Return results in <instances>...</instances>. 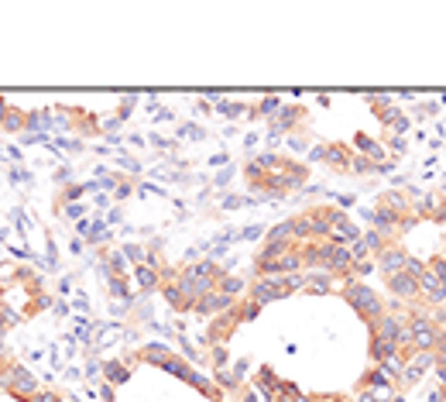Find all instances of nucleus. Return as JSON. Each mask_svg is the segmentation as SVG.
Returning <instances> with one entry per match:
<instances>
[{"instance_id":"obj_1","label":"nucleus","mask_w":446,"mask_h":402,"mask_svg":"<svg viewBox=\"0 0 446 402\" xmlns=\"http://www.w3.org/2000/svg\"><path fill=\"white\" fill-rule=\"evenodd\" d=\"M340 296L354 306V313L364 320V327H374V323L381 320L385 313H388V303L381 299V296L374 293L371 286H364L361 279H350V282H340Z\"/></svg>"},{"instance_id":"obj_2","label":"nucleus","mask_w":446,"mask_h":402,"mask_svg":"<svg viewBox=\"0 0 446 402\" xmlns=\"http://www.w3.org/2000/svg\"><path fill=\"white\" fill-rule=\"evenodd\" d=\"M0 392H7L11 399H18V402H31L42 392V382L18 358H7V365L0 368Z\"/></svg>"},{"instance_id":"obj_3","label":"nucleus","mask_w":446,"mask_h":402,"mask_svg":"<svg viewBox=\"0 0 446 402\" xmlns=\"http://www.w3.org/2000/svg\"><path fill=\"white\" fill-rule=\"evenodd\" d=\"M306 121H309V110L302 107V104H285V107L278 110V117H271V121H268V138H271V141L289 138V134L302 131V128H306Z\"/></svg>"},{"instance_id":"obj_4","label":"nucleus","mask_w":446,"mask_h":402,"mask_svg":"<svg viewBox=\"0 0 446 402\" xmlns=\"http://www.w3.org/2000/svg\"><path fill=\"white\" fill-rule=\"evenodd\" d=\"M409 258H412V251L405 248L402 241H395L388 251H381L374 262H378V275L381 279H388V275H398V272H405V265H409Z\"/></svg>"},{"instance_id":"obj_5","label":"nucleus","mask_w":446,"mask_h":402,"mask_svg":"<svg viewBox=\"0 0 446 402\" xmlns=\"http://www.w3.org/2000/svg\"><path fill=\"white\" fill-rule=\"evenodd\" d=\"M237 306V299H230V296H223L220 289H213V293L206 296H199V303H196V317L199 320H213V317H220V313H230Z\"/></svg>"},{"instance_id":"obj_6","label":"nucleus","mask_w":446,"mask_h":402,"mask_svg":"<svg viewBox=\"0 0 446 402\" xmlns=\"http://www.w3.org/2000/svg\"><path fill=\"white\" fill-rule=\"evenodd\" d=\"M350 162H354V148L340 145V141H323V165H330L333 172L350 176Z\"/></svg>"},{"instance_id":"obj_7","label":"nucleus","mask_w":446,"mask_h":402,"mask_svg":"<svg viewBox=\"0 0 446 402\" xmlns=\"http://www.w3.org/2000/svg\"><path fill=\"white\" fill-rule=\"evenodd\" d=\"M340 289V282H337V275H330V272H323V268H313V272H306V293L309 296H330Z\"/></svg>"},{"instance_id":"obj_8","label":"nucleus","mask_w":446,"mask_h":402,"mask_svg":"<svg viewBox=\"0 0 446 402\" xmlns=\"http://www.w3.org/2000/svg\"><path fill=\"white\" fill-rule=\"evenodd\" d=\"M278 385H282V378L275 375V368H271V365H261V368L251 375V389H254L258 396H264L268 402H271V396L278 392Z\"/></svg>"},{"instance_id":"obj_9","label":"nucleus","mask_w":446,"mask_h":402,"mask_svg":"<svg viewBox=\"0 0 446 402\" xmlns=\"http://www.w3.org/2000/svg\"><path fill=\"white\" fill-rule=\"evenodd\" d=\"M131 282L137 293L151 296V293H161V279H158V268L151 265H134L131 268Z\"/></svg>"},{"instance_id":"obj_10","label":"nucleus","mask_w":446,"mask_h":402,"mask_svg":"<svg viewBox=\"0 0 446 402\" xmlns=\"http://www.w3.org/2000/svg\"><path fill=\"white\" fill-rule=\"evenodd\" d=\"M179 351H175V344H161V341H151V344H141L137 348V358L144 361V365H155V368H161L168 358H175Z\"/></svg>"},{"instance_id":"obj_11","label":"nucleus","mask_w":446,"mask_h":402,"mask_svg":"<svg viewBox=\"0 0 446 402\" xmlns=\"http://www.w3.org/2000/svg\"><path fill=\"white\" fill-rule=\"evenodd\" d=\"M282 179H285V189H289V193L306 189V183H309V165H306V162L289 159L285 162V169H282Z\"/></svg>"},{"instance_id":"obj_12","label":"nucleus","mask_w":446,"mask_h":402,"mask_svg":"<svg viewBox=\"0 0 446 402\" xmlns=\"http://www.w3.org/2000/svg\"><path fill=\"white\" fill-rule=\"evenodd\" d=\"M131 365L124 361V358H110V361H104V382L106 385H124V382H131Z\"/></svg>"},{"instance_id":"obj_13","label":"nucleus","mask_w":446,"mask_h":402,"mask_svg":"<svg viewBox=\"0 0 446 402\" xmlns=\"http://www.w3.org/2000/svg\"><path fill=\"white\" fill-rule=\"evenodd\" d=\"M216 289L223 296H230V299H244L247 289H251V282H247L244 275H234V272H230V275H223V279L216 282Z\"/></svg>"},{"instance_id":"obj_14","label":"nucleus","mask_w":446,"mask_h":402,"mask_svg":"<svg viewBox=\"0 0 446 402\" xmlns=\"http://www.w3.org/2000/svg\"><path fill=\"white\" fill-rule=\"evenodd\" d=\"M27 131V110L21 107H7V117H4V128H0V134H21Z\"/></svg>"},{"instance_id":"obj_15","label":"nucleus","mask_w":446,"mask_h":402,"mask_svg":"<svg viewBox=\"0 0 446 402\" xmlns=\"http://www.w3.org/2000/svg\"><path fill=\"white\" fill-rule=\"evenodd\" d=\"M285 107L282 104V97H264V100H258V107H251V121H271V117H278V110Z\"/></svg>"},{"instance_id":"obj_16","label":"nucleus","mask_w":446,"mask_h":402,"mask_svg":"<svg viewBox=\"0 0 446 402\" xmlns=\"http://www.w3.org/2000/svg\"><path fill=\"white\" fill-rule=\"evenodd\" d=\"M161 296H165V303L175 310V313H192V303L182 296V289L172 282V286H161Z\"/></svg>"},{"instance_id":"obj_17","label":"nucleus","mask_w":446,"mask_h":402,"mask_svg":"<svg viewBox=\"0 0 446 402\" xmlns=\"http://www.w3.org/2000/svg\"><path fill=\"white\" fill-rule=\"evenodd\" d=\"M261 303H254L251 296H244V299H237V306H234V313H237V320L240 323H254L258 317H261Z\"/></svg>"},{"instance_id":"obj_18","label":"nucleus","mask_w":446,"mask_h":402,"mask_svg":"<svg viewBox=\"0 0 446 402\" xmlns=\"http://www.w3.org/2000/svg\"><path fill=\"white\" fill-rule=\"evenodd\" d=\"M213 110H216V114H223V117H230V121H237V117H247V114H251V104H240V100H227V97H220Z\"/></svg>"},{"instance_id":"obj_19","label":"nucleus","mask_w":446,"mask_h":402,"mask_svg":"<svg viewBox=\"0 0 446 402\" xmlns=\"http://www.w3.org/2000/svg\"><path fill=\"white\" fill-rule=\"evenodd\" d=\"M89 244H110V227H106L104 217H93L89 220V234H86Z\"/></svg>"},{"instance_id":"obj_20","label":"nucleus","mask_w":446,"mask_h":402,"mask_svg":"<svg viewBox=\"0 0 446 402\" xmlns=\"http://www.w3.org/2000/svg\"><path fill=\"white\" fill-rule=\"evenodd\" d=\"M52 306H55V296H49V293H35L31 299H27L25 317H35V313H45V310H52Z\"/></svg>"},{"instance_id":"obj_21","label":"nucleus","mask_w":446,"mask_h":402,"mask_svg":"<svg viewBox=\"0 0 446 402\" xmlns=\"http://www.w3.org/2000/svg\"><path fill=\"white\" fill-rule=\"evenodd\" d=\"M120 251H124V258L134 265H144V258H148V244H137V241H128V244H120Z\"/></svg>"},{"instance_id":"obj_22","label":"nucleus","mask_w":446,"mask_h":402,"mask_svg":"<svg viewBox=\"0 0 446 402\" xmlns=\"http://www.w3.org/2000/svg\"><path fill=\"white\" fill-rule=\"evenodd\" d=\"M264 176H268V172L258 165V159H251L247 165H244V179H247V186H251V189H261Z\"/></svg>"},{"instance_id":"obj_23","label":"nucleus","mask_w":446,"mask_h":402,"mask_svg":"<svg viewBox=\"0 0 446 402\" xmlns=\"http://www.w3.org/2000/svg\"><path fill=\"white\" fill-rule=\"evenodd\" d=\"M210 368L216 372V368H230V351H227V344H213L210 351Z\"/></svg>"},{"instance_id":"obj_24","label":"nucleus","mask_w":446,"mask_h":402,"mask_svg":"<svg viewBox=\"0 0 446 402\" xmlns=\"http://www.w3.org/2000/svg\"><path fill=\"white\" fill-rule=\"evenodd\" d=\"M21 320H25V313H14L7 303H0V330L7 334L11 327H21Z\"/></svg>"},{"instance_id":"obj_25","label":"nucleus","mask_w":446,"mask_h":402,"mask_svg":"<svg viewBox=\"0 0 446 402\" xmlns=\"http://www.w3.org/2000/svg\"><path fill=\"white\" fill-rule=\"evenodd\" d=\"M285 141H289V148H292V152H306V155H309V141H313V134H309L306 128H302V131L289 134Z\"/></svg>"},{"instance_id":"obj_26","label":"nucleus","mask_w":446,"mask_h":402,"mask_svg":"<svg viewBox=\"0 0 446 402\" xmlns=\"http://www.w3.org/2000/svg\"><path fill=\"white\" fill-rule=\"evenodd\" d=\"M7 183L27 186V183H35V172H27V169H21V165H11V169H7Z\"/></svg>"},{"instance_id":"obj_27","label":"nucleus","mask_w":446,"mask_h":402,"mask_svg":"<svg viewBox=\"0 0 446 402\" xmlns=\"http://www.w3.org/2000/svg\"><path fill=\"white\" fill-rule=\"evenodd\" d=\"M7 220H11V224H14V227H18L21 234H27V231H31V220L25 217V210H21V207H11V214H7Z\"/></svg>"},{"instance_id":"obj_28","label":"nucleus","mask_w":446,"mask_h":402,"mask_svg":"<svg viewBox=\"0 0 446 402\" xmlns=\"http://www.w3.org/2000/svg\"><path fill=\"white\" fill-rule=\"evenodd\" d=\"M230 372H234L237 378H240V382H244V385H247V382H251V361H247V358H240V361H234V365H230Z\"/></svg>"},{"instance_id":"obj_29","label":"nucleus","mask_w":446,"mask_h":402,"mask_svg":"<svg viewBox=\"0 0 446 402\" xmlns=\"http://www.w3.org/2000/svg\"><path fill=\"white\" fill-rule=\"evenodd\" d=\"M134 104H137V97H134V93H128V97L120 100V107H117V117H120V121H128V117L134 114Z\"/></svg>"},{"instance_id":"obj_30","label":"nucleus","mask_w":446,"mask_h":402,"mask_svg":"<svg viewBox=\"0 0 446 402\" xmlns=\"http://www.w3.org/2000/svg\"><path fill=\"white\" fill-rule=\"evenodd\" d=\"M52 179L58 183V186H73V169H69V165H58V169L52 172Z\"/></svg>"},{"instance_id":"obj_31","label":"nucleus","mask_w":446,"mask_h":402,"mask_svg":"<svg viewBox=\"0 0 446 402\" xmlns=\"http://www.w3.org/2000/svg\"><path fill=\"white\" fill-rule=\"evenodd\" d=\"M76 337L82 341V344H89V341H93V323H89V320H79Z\"/></svg>"},{"instance_id":"obj_32","label":"nucleus","mask_w":446,"mask_h":402,"mask_svg":"<svg viewBox=\"0 0 446 402\" xmlns=\"http://www.w3.org/2000/svg\"><path fill=\"white\" fill-rule=\"evenodd\" d=\"M4 159H11V165H21V148H18V145H7V148H4Z\"/></svg>"},{"instance_id":"obj_33","label":"nucleus","mask_w":446,"mask_h":402,"mask_svg":"<svg viewBox=\"0 0 446 402\" xmlns=\"http://www.w3.org/2000/svg\"><path fill=\"white\" fill-rule=\"evenodd\" d=\"M131 193H134L131 179H120V186L113 189V196H117V200H128V196H131Z\"/></svg>"},{"instance_id":"obj_34","label":"nucleus","mask_w":446,"mask_h":402,"mask_svg":"<svg viewBox=\"0 0 446 402\" xmlns=\"http://www.w3.org/2000/svg\"><path fill=\"white\" fill-rule=\"evenodd\" d=\"M58 399H62V396H58L55 389H42V392H38L31 402H58Z\"/></svg>"},{"instance_id":"obj_35","label":"nucleus","mask_w":446,"mask_h":402,"mask_svg":"<svg viewBox=\"0 0 446 402\" xmlns=\"http://www.w3.org/2000/svg\"><path fill=\"white\" fill-rule=\"evenodd\" d=\"M62 217H66V220H79V217H82V207H79V203H69V207H62Z\"/></svg>"},{"instance_id":"obj_36","label":"nucleus","mask_w":446,"mask_h":402,"mask_svg":"<svg viewBox=\"0 0 446 402\" xmlns=\"http://www.w3.org/2000/svg\"><path fill=\"white\" fill-rule=\"evenodd\" d=\"M240 238H244V241H258V238H264V231H261V227H244V231H240Z\"/></svg>"},{"instance_id":"obj_37","label":"nucleus","mask_w":446,"mask_h":402,"mask_svg":"<svg viewBox=\"0 0 446 402\" xmlns=\"http://www.w3.org/2000/svg\"><path fill=\"white\" fill-rule=\"evenodd\" d=\"M97 392H100V399H104V402H113V385H106V382H104Z\"/></svg>"},{"instance_id":"obj_38","label":"nucleus","mask_w":446,"mask_h":402,"mask_svg":"<svg viewBox=\"0 0 446 402\" xmlns=\"http://www.w3.org/2000/svg\"><path fill=\"white\" fill-rule=\"evenodd\" d=\"M299 402H330V396H319V392H316V396H306V392H302Z\"/></svg>"},{"instance_id":"obj_39","label":"nucleus","mask_w":446,"mask_h":402,"mask_svg":"<svg viewBox=\"0 0 446 402\" xmlns=\"http://www.w3.org/2000/svg\"><path fill=\"white\" fill-rule=\"evenodd\" d=\"M73 306H76L79 313H86V310H89V299H86V296H76V303H73Z\"/></svg>"},{"instance_id":"obj_40","label":"nucleus","mask_w":446,"mask_h":402,"mask_svg":"<svg viewBox=\"0 0 446 402\" xmlns=\"http://www.w3.org/2000/svg\"><path fill=\"white\" fill-rule=\"evenodd\" d=\"M55 313H58V317H66V313H69V303H62V299H55V306H52Z\"/></svg>"},{"instance_id":"obj_41","label":"nucleus","mask_w":446,"mask_h":402,"mask_svg":"<svg viewBox=\"0 0 446 402\" xmlns=\"http://www.w3.org/2000/svg\"><path fill=\"white\" fill-rule=\"evenodd\" d=\"M69 289H73V279H58V293L66 296V293H69Z\"/></svg>"},{"instance_id":"obj_42","label":"nucleus","mask_w":446,"mask_h":402,"mask_svg":"<svg viewBox=\"0 0 446 402\" xmlns=\"http://www.w3.org/2000/svg\"><path fill=\"white\" fill-rule=\"evenodd\" d=\"M82 244H86V241H82V238H76V241L69 244V251H73V255H82Z\"/></svg>"},{"instance_id":"obj_43","label":"nucleus","mask_w":446,"mask_h":402,"mask_svg":"<svg viewBox=\"0 0 446 402\" xmlns=\"http://www.w3.org/2000/svg\"><path fill=\"white\" fill-rule=\"evenodd\" d=\"M196 110H199V114H210V104H206V100H196Z\"/></svg>"},{"instance_id":"obj_44","label":"nucleus","mask_w":446,"mask_h":402,"mask_svg":"<svg viewBox=\"0 0 446 402\" xmlns=\"http://www.w3.org/2000/svg\"><path fill=\"white\" fill-rule=\"evenodd\" d=\"M7 238H11V231H7V227L0 224V244H4V248H7Z\"/></svg>"},{"instance_id":"obj_45","label":"nucleus","mask_w":446,"mask_h":402,"mask_svg":"<svg viewBox=\"0 0 446 402\" xmlns=\"http://www.w3.org/2000/svg\"><path fill=\"white\" fill-rule=\"evenodd\" d=\"M0 351H4V354H11V351H7V334H4V330H0Z\"/></svg>"},{"instance_id":"obj_46","label":"nucleus","mask_w":446,"mask_h":402,"mask_svg":"<svg viewBox=\"0 0 446 402\" xmlns=\"http://www.w3.org/2000/svg\"><path fill=\"white\" fill-rule=\"evenodd\" d=\"M7 358H11V354H4V351H0V368H4V365H7Z\"/></svg>"},{"instance_id":"obj_47","label":"nucleus","mask_w":446,"mask_h":402,"mask_svg":"<svg viewBox=\"0 0 446 402\" xmlns=\"http://www.w3.org/2000/svg\"><path fill=\"white\" fill-rule=\"evenodd\" d=\"M4 293H7V289H4V282H0V303H4Z\"/></svg>"},{"instance_id":"obj_48","label":"nucleus","mask_w":446,"mask_h":402,"mask_svg":"<svg viewBox=\"0 0 446 402\" xmlns=\"http://www.w3.org/2000/svg\"><path fill=\"white\" fill-rule=\"evenodd\" d=\"M58 402H79V399H76V396H69V399H58Z\"/></svg>"}]
</instances>
